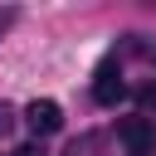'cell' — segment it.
<instances>
[{"label": "cell", "instance_id": "1", "mask_svg": "<svg viewBox=\"0 0 156 156\" xmlns=\"http://www.w3.org/2000/svg\"><path fill=\"white\" fill-rule=\"evenodd\" d=\"M24 122L34 127V136H54V132L63 127V112H58V102H49V98H34V102L24 107Z\"/></svg>", "mask_w": 156, "mask_h": 156}, {"label": "cell", "instance_id": "2", "mask_svg": "<svg viewBox=\"0 0 156 156\" xmlns=\"http://www.w3.org/2000/svg\"><path fill=\"white\" fill-rule=\"evenodd\" d=\"M122 93H127V83H122V73H117L112 63H102V68H98V83H93V98H98L102 107H112V102H117Z\"/></svg>", "mask_w": 156, "mask_h": 156}, {"label": "cell", "instance_id": "3", "mask_svg": "<svg viewBox=\"0 0 156 156\" xmlns=\"http://www.w3.org/2000/svg\"><path fill=\"white\" fill-rule=\"evenodd\" d=\"M122 141H127L132 151H141V146H156V132H151L146 117H127V122H122Z\"/></svg>", "mask_w": 156, "mask_h": 156}, {"label": "cell", "instance_id": "4", "mask_svg": "<svg viewBox=\"0 0 156 156\" xmlns=\"http://www.w3.org/2000/svg\"><path fill=\"white\" fill-rule=\"evenodd\" d=\"M10 127H15V112H10V107H5V102H0V136H5V132H10Z\"/></svg>", "mask_w": 156, "mask_h": 156}, {"label": "cell", "instance_id": "5", "mask_svg": "<svg viewBox=\"0 0 156 156\" xmlns=\"http://www.w3.org/2000/svg\"><path fill=\"white\" fill-rule=\"evenodd\" d=\"M10 156H44V151H39V146H15Z\"/></svg>", "mask_w": 156, "mask_h": 156}, {"label": "cell", "instance_id": "6", "mask_svg": "<svg viewBox=\"0 0 156 156\" xmlns=\"http://www.w3.org/2000/svg\"><path fill=\"white\" fill-rule=\"evenodd\" d=\"M10 24H15V10H0V34H5Z\"/></svg>", "mask_w": 156, "mask_h": 156}]
</instances>
